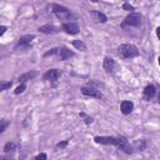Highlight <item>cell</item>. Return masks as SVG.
I'll return each instance as SVG.
<instances>
[{
	"label": "cell",
	"mask_w": 160,
	"mask_h": 160,
	"mask_svg": "<svg viewBox=\"0 0 160 160\" xmlns=\"http://www.w3.org/2000/svg\"><path fill=\"white\" fill-rule=\"evenodd\" d=\"M62 30L68 34L74 35V34H78L80 29H79V25L75 22H65V24H62Z\"/></svg>",
	"instance_id": "6"
},
{
	"label": "cell",
	"mask_w": 160,
	"mask_h": 160,
	"mask_svg": "<svg viewBox=\"0 0 160 160\" xmlns=\"http://www.w3.org/2000/svg\"><path fill=\"white\" fill-rule=\"evenodd\" d=\"M36 76V72L35 71H32V72H26V74H22L20 78H19V81L21 82V84H25V81H28V80H30V79H32V78H35Z\"/></svg>",
	"instance_id": "12"
},
{
	"label": "cell",
	"mask_w": 160,
	"mask_h": 160,
	"mask_svg": "<svg viewBox=\"0 0 160 160\" xmlns=\"http://www.w3.org/2000/svg\"><path fill=\"white\" fill-rule=\"evenodd\" d=\"M34 38H35L34 35H25V36H21V38L19 39V42H18V46H16V48H19V46H25V48H28V46L30 45V41H31Z\"/></svg>",
	"instance_id": "11"
},
{
	"label": "cell",
	"mask_w": 160,
	"mask_h": 160,
	"mask_svg": "<svg viewBox=\"0 0 160 160\" xmlns=\"http://www.w3.org/2000/svg\"><path fill=\"white\" fill-rule=\"evenodd\" d=\"M6 31V26H2V25H0V36L1 35H4V32Z\"/></svg>",
	"instance_id": "24"
},
{
	"label": "cell",
	"mask_w": 160,
	"mask_h": 160,
	"mask_svg": "<svg viewBox=\"0 0 160 160\" xmlns=\"http://www.w3.org/2000/svg\"><path fill=\"white\" fill-rule=\"evenodd\" d=\"M9 125H10V121H9V120H6V119L0 120V134H1V132H4Z\"/></svg>",
	"instance_id": "16"
},
{
	"label": "cell",
	"mask_w": 160,
	"mask_h": 160,
	"mask_svg": "<svg viewBox=\"0 0 160 160\" xmlns=\"http://www.w3.org/2000/svg\"><path fill=\"white\" fill-rule=\"evenodd\" d=\"M11 86V81H0V91L8 90Z\"/></svg>",
	"instance_id": "18"
},
{
	"label": "cell",
	"mask_w": 160,
	"mask_h": 160,
	"mask_svg": "<svg viewBox=\"0 0 160 160\" xmlns=\"http://www.w3.org/2000/svg\"><path fill=\"white\" fill-rule=\"evenodd\" d=\"M92 14L96 16L98 21H100V22H105V21H106V16H105L104 14H101V12H98V11H94Z\"/></svg>",
	"instance_id": "17"
},
{
	"label": "cell",
	"mask_w": 160,
	"mask_h": 160,
	"mask_svg": "<svg viewBox=\"0 0 160 160\" xmlns=\"http://www.w3.org/2000/svg\"><path fill=\"white\" fill-rule=\"evenodd\" d=\"M72 45H74L76 49L81 50V51H85V50H86V46H85V44H84L82 41H80V40H74V41H72Z\"/></svg>",
	"instance_id": "15"
},
{
	"label": "cell",
	"mask_w": 160,
	"mask_h": 160,
	"mask_svg": "<svg viewBox=\"0 0 160 160\" xmlns=\"http://www.w3.org/2000/svg\"><path fill=\"white\" fill-rule=\"evenodd\" d=\"M60 75H61V72L58 69H51V70H48L44 74V79L48 80V81H56L60 78Z\"/></svg>",
	"instance_id": "5"
},
{
	"label": "cell",
	"mask_w": 160,
	"mask_h": 160,
	"mask_svg": "<svg viewBox=\"0 0 160 160\" xmlns=\"http://www.w3.org/2000/svg\"><path fill=\"white\" fill-rule=\"evenodd\" d=\"M2 160H14V156L12 155H8V156L2 158Z\"/></svg>",
	"instance_id": "25"
},
{
	"label": "cell",
	"mask_w": 160,
	"mask_h": 160,
	"mask_svg": "<svg viewBox=\"0 0 160 160\" xmlns=\"http://www.w3.org/2000/svg\"><path fill=\"white\" fill-rule=\"evenodd\" d=\"M122 8H124V10H128V11L134 10V6H132V5H130V4H128V2H125V4L122 5Z\"/></svg>",
	"instance_id": "23"
},
{
	"label": "cell",
	"mask_w": 160,
	"mask_h": 160,
	"mask_svg": "<svg viewBox=\"0 0 160 160\" xmlns=\"http://www.w3.org/2000/svg\"><path fill=\"white\" fill-rule=\"evenodd\" d=\"M156 34H158V36L160 35V28H158V29H156Z\"/></svg>",
	"instance_id": "27"
},
{
	"label": "cell",
	"mask_w": 160,
	"mask_h": 160,
	"mask_svg": "<svg viewBox=\"0 0 160 160\" xmlns=\"http://www.w3.org/2000/svg\"><path fill=\"white\" fill-rule=\"evenodd\" d=\"M134 148H136V149H139V150H142V149L145 148V141H144V140H142L141 142H140V141H138V142L134 145ZM134 148H132V149H134Z\"/></svg>",
	"instance_id": "21"
},
{
	"label": "cell",
	"mask_w": 160,
	"mask_h": 160,
	"mask_svg": "<svg viewBox=\"0 0 160 160\" xmlns=\"http://www.w3.org/2000/svg\"><path fill=\"white\" fill-rule=\"evenodd\" d=\"M39 30H40V32H44V34H56V32L59 31V28L55 26V25H50V24H48V25H42V26H40Z\"/></svg>",
	"instance_id": "9"
},
{
	"label": "cell",
	"mask_w": 160,
	"mask_h": 160,
	"mask_svg": "<svg viewBox=\"0 0 160 160\" xmlns=\"http://www.w3.org/2000/svg\"><path fill=\"white\" fill-rule=\"evenodd\" d=\"M50 9H51V11H54L55 14L62 12V11H66V10H68L65 6H61V5H58V4H51V5H50Z\"/></svg>",
	"instance_id": "13"
},
{
	"label": "cell",
	"mask_w": 160,
	"mask_h": 160,
	"mask_svg": "<svg viewBox=\"0 0 160 160\" xmlns=\"http://www.w3.org/2000/svg\"><path fill=\"white\" fill-rule=\"evenodd\" d=\"M25 88H26V85H25V84H20V85L15 89V91H14V92H15V94H20V92H22V91L25 90Z\"/></svg>",
	"instance_id": "19"
},
{
	"label": "cell",
	"mask_w": 160,
	"mask_h": 160,
	"mask_svg": "<svg viewBox=\"0 0 160 160\" xmlns=\"http://www.w3.org/2000/svg\"><path fill=\"white\" fill-rule=\"evenodd\" d=\"M132 109H134V104H132L131 101H129V100H124V101L121 102V105H120V110H121V112H122L124 115L130 114V112L132 111Z\"/></svg>",
	"instance_id": "8"
},
{
	"label": "cell",
	"mask_w": 160,
	"mask_h": 160,
	"mask_svg": "<svg viewBox=\"0 0 160 160\" xmlns=\"http://www.w3.org/2000/svg\"><path fill=\"white\" fill-rule=\"evenodd\" d=\"M68 145V140H64V141H61V142H58L56 144V148L58 149H62V148H65Z\"/></svg>",
	"instance_id": "22"
},
{
	"label": "cell",
	"mask_w": 160,
	"mask_h": 160,
	"mask_svg": "<svg viewBox=\"0 0 160 160\" xmlns=\"http://www.w3.org/2000/svg\"><path fill=\"white\" fill-rule=\"evenodd\" d=\"M16 149V144L15 142H6L5 144V146H4V150H5V152H12L14 150Z\"/></svg>",
	"instance_id": "14"
},
{
	"label": "cell",
	"mask_w": 160,
	"mask_h": 160,
	"mask_svg": "<svg viewBox=\"0 0 160 160\" xmlns=\"http://www.w3.org/2000/svg\"><path fill=\"white\" fill-rule=\"evenodd\" d=\"M81 92L85 95V96H91V98H96V99H101V92L94 88H88V86H84L81 88Z\"/></svg>",
	"instance_id": "4"
},
{
	"label": "cell",
	"mask_w": 160,
	"mask_h": 160,
	"mask_svg": "<svg viewBox=\"0 0 160 160\" xmlns=\"http://www.w3.org/2000/svg\"><path fill=\"white\" fill-rule=\"evenodd\" d=\"M141 24V15L138 14V12H131L130 15H128L125 18V20L122 21L121 26L125 28V26H132V28H136Z\"/></svg>",
	"instance_id": "2"
},
{
	"label": "cell",
	"mask_w": 160,
	"mask_h": 160,
	"mask_svg": "<svg viewBox=\"0 0 160 160\" xmlns=\"http://www.w3.org/2000/svg\"><path fill=\"white\" fill-rule=\"evenodd\" d=\"M118 50H119L118 51L119 55L124 59H132L139 55V50L136 49V46H134L131 44H122L119 46Z\"/></svg>",
	"instance_id": "1"
},
{
	"label": "cell",
	"mask_w": 160,
	"mask_h": 160,
	"mask_svg": "<svg viewBox=\"0 0 160 160\" xmlns=\"http://www.w3.org/2000/svg\"><path fill=\"white\" fill-rule=\"evenodd\" d=\"M155 86L154 85H148L145 89H144V99L145 100H150V99H152L154 98V95H155Z\"/></svg>",
	"instance_id": "10"
},
{
	"label": "cell",
	"mask_w": 160,
	"mask_h": 160,
	"mask_svg": "<svg viewBox=\"0 0 160 160\" xmlns=\"http://www.w3.org/2000/svg\"><path fill=\"white\" fill-rule=\"evenodd\" d=\"M55 55H56L58 59H60V60H66V59L74 56V52L70 51V50L66 49V48H56V52H55Z\"/></svg>",
	"instance_id": "3"
},
{
	"label": "cell",
	"mask_w": 160,
	"mask_h": 160,
	"mask_svg": "<svg viewBox=\"0 0 160 160\" xmlns=\"http://www.w3.org/2000/svg\"><path fill=\"white\" fill-rule=\"evenodd\" d=\"M85 122L86 124H91L92 122V119L91 118H85Z\"/></svg>",
	"instance_id": "26"
},
{
	"label": "cell",
	"mask_w": 160,
	"mask_h": 160,
	"mask_svg": "<svg viewBox=\"0 0 160 160\" xmlns=\"http://www.w3.org/2000/svg\"><path fill=\"white\" fill-rule=\"evenodd\" d=\"M102 66H104V69L108 72H112L116 69V62L111 58H105L104 59V62H102Z\"/></svg>",
	"instance_id": "7"
},
{
	"label": "cell",
	"mask_w": 160,
	"mask_h": 160,
	"mask_svg": "<svg viewBox=\"0 0 160 160\" xmlns=\"http://www.w3.org/2000/svg\"><path fill=\"white\" fill-rule=\"evenodd\" d=\"M48 159V156H46V154L45 152H40L39 155H36L32 160H46Z\"/></svg>",
	"instance_id": "20"
}]
</instances>
